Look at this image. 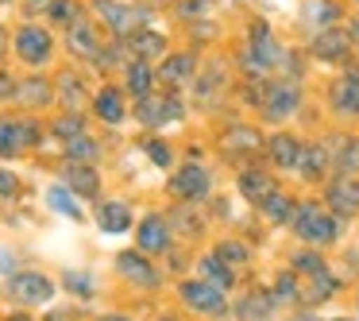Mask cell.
<instances>
[{"mask_svg":"<svg viewBox=\"0 0 359 321\" xmlns=\"http://www.w3.org/2000/svg\"><path fill=\"white\" fill-rule=\"evenodd\" d=\"M62 282H66V287H70L78 298H93V279H89L86 271H66Z\"/></svg>","mask_w":359,"mask_h":321,"instance_id":"42","label":"cell"},{"mask_svg":"<svg viewBox=\"0 0 359 321\" xmlns=\"http://www.w3.org/2000/svg\"><path fill=\"white\" fill-rule=\"evenodd\" d=\"M236 190H240V197L243 202H251V205H263L266 197L278 190V178L274 174H266L263 166H248V171H240L236 174Z\"/></svg>","mask_w":359,"mask_h":321,"instance_id":"18","label":"cell"},{"mask_svg":"<svg viewBox=\"0 0 359 321\" xmlns=\"http://www.w3.org/2000/svg\"><path fill=\"white\" fill-rule=\"evenodd\" d=\"M158 321H178V317H174V313H166V317H158Z\"/></svg>","mask_w":359,"mask_h":321,"instance_id":"51","label":"cell"},{"mask_svg":"<svg viewBox=\"0 0 359 321\" xmlns=\"http://www.w3.org/2000/svg\"><path fill=\"white\" fill-rule=\"evenodd\" d=\"M302 151H305V140L294 132H274L271 140H266V151L263 155L271 159L274 171H297V163H302Z\"/></svg>","mask_w":359,"mask_h":321,"instance_id":"16","label":"cell"},{"mask_svg":"<svg viewBox=\"0 0 359 321\" xmlns=\"http://www.w3.org/2000/svg\"><path fill=\"white\" fill-rule=\"evenodd\" d=\"M97 155H101V148H97L93 136H74V140H66V159L70 163H97Z\"/></svg>","mask_w":359,"mask_h":321,"instance_id":"37","label":"cell"},{"mask_svg":"<svg viewBox=\"0 0 359 321\" xmlns=\"http://www.w3.org/2000/svg\"><path fill=\"white\" fill-rule=\"evenodd\" d=\"M255 209L263 213L266 225H290V217H294V209H297V197H290V194H282V190H274V194L266 197L263 205H255Z\"/></svg>","mask_w":359,"mask_h":321,"instance_id":"28","label":"cell"},{"mask_svg":"<svg viewBox=\"0 0 359 321\" xmlns=\"http://www.w3.org/2000/svg\"><path fill=\"white\" fill-rule=\"evenodd\" d=\"M97 225H101V232H128L132 228V209H128V202H101V209H97Z\"/></svg>","mask_w":359,"mask_h":321,"instance_id":"26","label":"cell"},{"mask_svg":"<svg viewBox=\"0 0 359 321\" xmlns=\"http://www.w3.org/2000/svg\"><path fill=\"white\" fill-rule=\"evenodd\" d=\"M97 321H135V317H128V313H101Z\"/></svg>","mask_w":359,"mask_h":321,"instance_id":"45","label":"cell"},{"mask_svg":"<svg viewBox=\"0 0 359 321\" xmlns=\"http://www.w3.org/2000/svg\"><path fill=\"white\" fill-rule=\"evenodd\" d=\"M50 132H55L58 140L66 143V140H74V136H81V132H86V117H81L78 109H70V112H62V117H58L55 124H50Z\"/></svg>","mask_w":359,"mask_h":321,"instance_id":"38","label":"cell"},{"mask_svg":"<svg viewBox=\"0 0 359 321\" xmlns=\"http://www.w3.org/2000/svg\"><path fill=\"white\" fill-rule=\"evenodd\" d=\"M97 16H104V27L120 39H132L135 32L147 27V8L135 4H116V0H97Z\"/></svg>","mask_w":359,"mask_h":321,"instance_id":"7","label":"cell"},{"mask_svg":"<svg viewBox=\"0 0 359 321\" xmlns=\"http://www.w3.org/2000/svg\"><path fill=\"white\" fill-rule=\"evenodd\" d=\"M93 112H97V120H104V124H120V120L128 117L124 89H116V86H104L101 93L93 97Z\"/></svg>","mask_w":359,"mask_h":321,"instance_id":"23","label":"cell"},{"mask_svg":"<svg viewBox=\"0 0 359 321\" xmlns=\"http://www.w3.org/2000/svg\"><path fill=\"white\" fill-rule=\"evenodd\" d=\"M325 205L340 221L359 217V174H332L325 182Z\"/></svg>","mask_w":359,"mask_h":321,"instance_id":"9","label":"cell"},{"mask_svg":"<svg viewBox=\"0 0 359 321\" xmlns=\"http://www.w3.org/2000/svg\"><path fill=\"white\" fill-rule=\"evenodd\" d=\"M282 58H286V47H282L278 35L271 32V24H266V20H251L248 43H243V51H240V66L251 78H271L282 66Z\"/></svg>","mask_w":359,"mask_h":321,"instance_id":"2","label":"cell"},{"mask_svg":"<svg viewBox=\"0 0 359 321\" xmlns=\"http://www.w3.org/2000/svg\"><path fill=\"white\" fill-rule=\"evenodd\" d=\"M8 294L20 306H47L55 298V282L43 271H12L8 275Z\"/></svg>","mask_w":359,"mask_h":321,"instance_id":"11","label":"cell"},{"mask_svg":"<svg viewBox=\"0 0 359 321\" xmlns=\"http://www.w3.org/2000/svg\"><path fill=\"white\" fill-rule=\"evenodd\" d=\"M166 190H170V197H178V202H205L209 190H212V174H209V166H201V163H186L166 178Z\"/></svg>","mask_w":359,"mask_h":321,"instance_id":"5","label":"cell"},{"mask_svg":"<svg viewBox=\"0 0 359 321\" xmlns=\"http://www.w3.org/2000/svg\"><path fill=\"white\" fill-rule=\"evenodd\" d=\"M12 51H16L20 63H27V66H43L50 55H55V39H50L47 27H39V24H24V27L16 32V39H12Z\"/></svg>","mask_w":359,"mask_h":321,"instance_id":"10","label":"cell"},{"mask_svg":"<svg viewBox=\"0 0 359 321\" xmlns=\"http://www.w3.org/2000/svg\"><path fill=\"white\" fill-rule=\"evenodd\" d=\"M132 55L135 58H166V39L158 32H147V27H143V32H135L132 35Z\"/></svg>","mask_w":359,"mask_h":321,"instance_id":"33","label":"cell"},{"mask_svg":"<svg viewBox=\"0 0 359 321\" xmlns=\"http://www.w3.org/2000/svg\"><path fill=\"white\" fill-rule=\"evenodd\" d=\"M274 306L278 302H274L271 290H251V294H243L232 302V313H236V321H271Z\"/></svg>","mask_w":359,"mask_h":321,"instance_id":"19","label":"cell"},{"mask_svg":"<svg viewBox=\"0 0 359 321\" xmlns=\"http://www.w3.org/2000/svg\"><path fill=\"white\" fill-rule=\"evenodd\" d=\"M178 294H182V306L194 310L197 317L217 321V317H224V313H232V298H228V290L217 287V282H209V279H201V275L182 282Z\"/></svg>","mask_w":359,"mask_h":321,"instance_id":"3","label":"cell"},{"mask_svg":"<svg viewBox=\"0 0 359 321\" xmlns=\"http://www.w3.org/2000/svg\"><path fill=\"white\" fill-rule=\"evenodd\" d=\"M143 151H147V155H151V163H155V166H163V171L174 163V148H170L166 140H143Z\"/></svg>","mask_w":359,"mask_h":321,"instance_id":"41","label":"cell"},{"mask_svg":"<svg viewBox=\"0 0 359 321\" xmlns=\"http://www.w3.org/2000/svg\"><path fill=\"white\" fill-rule=\"evenodd\" d=\"M220 143H224V155H228V159H255V155H263V151H266V136L259 132L255 124H236V128H228Z\"/></svg>","mask_w":359,"mask_h":321,"instance_id":"15","label":"cell"},{"mask_svg":"<svg viewBox=\"0 0 359 321\" xmlns=\"http://www.w3.org/2000/svg\"><path fill=\"white\" fill-rule=\"evenodd\" d=\"M212 251H217V256L224 259L228 267H236V271L251 263V248H248V244L240 240V236H228V240H220V244H217V248H212Z\"/></svg>","mask_w":359,"mask_h":321,"instance_id":"36","label":"cell"},{"mask_svg":"<svg viewBox=\"0 0 359 321\" xmlns=\"http://www.w3.org/2000/svg\"><path fill=\"white\" fill-rule=\"evenodd\" d=\"M309 16H313V24L325 32V27H332L336 20H340V4H332V0H317V4L309 8Z\"/></svg>","mask_w":359,"mask_h":321,"instance_id":"40","label":"cell"},{"mask_svg":"<svg viewBox=\"0 0 359 321\" xmlns=\"http://www.w3.org/2000/svg\"><path fill=\"white\" fill-rule=\"evenodd\" d=\"M4 4H8V0H4Z\"/></svg>","mask_w":359,"mask_h":321,"instance_id":"52","label":"cell"},{"mask_svg":"<svg viewBox=\"0 0 359 321\" xmlns=\"http://www.w3.org/2000/svg\"><path fill=\"white\" fill-rule=\"evenodd\" d=\"M66 186L81 197H97L101 194V178H97L93 163H70L66 166Z\"/></svg>","mask_w":359,"mask_h":321,"instance_id":"25","label":"cell"},{"mask_svg":"<svg viewBox=\"0 0 359 321\" xmlns=\"http://www.w3.org/2000/svg\"><path fill=\"white\" fill-rule=\"evenodd\" d=\"M16 97H20V105H27V109H43V105H50L55 89H50L47 78H24L16 86Z\"/></svg>","mask_w":359,"mask_h":321,"instance_id":"30","label":"cell"},{"mask_svg":"<svg viewBox=\"0 0 359 321\" xmlns=\"http://www.w3.org/2000/svg\"><path fill=\"white\" fill-rule=\"evenodd\" d=\"M27 4H32V8H39V4H43V8H50V0H27Z\"/></svg>","mask_w":359,"mask_h":321,"instance_id":"49","label":"cell"},{"mask_svg":"<svg viewBox=\"0 0 359 321\" xmlns=\"http://www.w3.org/2000/svg\"><path fill=\"white\" fill-rule=\"evenodd\" d=\"M124 78H128V93H132L135 101L147 97V93H155V70H151L147 58H132L128 70H124Z\"/></svg>","mask_w":359,"mask_h":321,"instance_id":"27","label":"cell"},{"mask_svg":"<svg viewBox=\"0 0 359 321\" xmlns=\"http://www.w3.org/2000/svg\"><path fill=\"white\" fill-rule=\"evenodd\" d=\"M271 294L278 306H302V275L294 271V267H286V271L274 275L271 282Z\"/></svg>","mask_w":359,"mask_h":321,"instance_id":"29","label":"cell"},{"mask_svg":"<svg viewBox=\"0 0 359 321\" xmlns=\"http://www.w3.org/2000/svg\"><path fill=\"white\" fill-rule=\"evenodd\" d=\"M332 171L336 174H359V140L348 136L344 143L332 148Z\"/></svg>","mask_w":359,"mask_h":321,"instance_id":"34","label":"cell"},{"mask_svg":"<svg viewBox=\"0 0 359 321\" xmlns=\"http://www.w3.org/2000/svg\"><path fill=\"white\" fill-rule=\"evenodd\" d=\"M186 117V105L178 101L174 93H147L135 101V120L147 128H166L174 124V120Z\"/></svg>","mask_w":359,"mask_h":321,"instance_id":"6","label":"cell"},{"mask_svg":"<svg viewBox=\"0 0 359 321\" xmlns=\"http://www.w3.org/2000/svg\"><path fill=\"white\" fill-rule=\"evenodd\" d=\"M24 151V128L20 117H0V159H12Z\"/></svg>","mask_w":359,"mask_h":321,"instance_id":"32","label":"cell"},{"mask_svg":"<svg viewBox=\"0 0 359 321\" xmlns=\"http://www.w3.org/2000/svg\"><path fill=\"white\" fill-rule=\"evenodd\" d=\"M66 43H70V55L78 58H89V63H97V55H101V35H97V27L89 24V20H78V24L66 27Z\"/></svg>","mask_w":359,"mask_h":321,"instance_id":"20","label":"cell"},{"mask_svg":"<svg viewBox=\"0 0 359 321\" xmlns=\"http://www.w3.org/2000/svg\"><path fill=\"white\" fill-rule=\"evenodd\" d=\"M47 20H55V24L70 27L81 20V8L74 4V0H50V8H47Z\"/></svg>","mask_w":359,"mask_h":321,"instance_id":"39","label":"cell"},{"mask_svg":"<svg viewBox=\"0 0 359 321\" xmlns=\"http://www.w3.org/2000/svg\"><path fill=\"white\" fill-rule=\"evenodd\" d=\"M328 105L340 120H359V66H348L328 89Z\"/></svg>","mask_w":359,"mask_h":321,"instance_id":"13","label":"cell"},{"mask_svg":"<svg viewBox=\"0 0 359 321\" xmlns=\"http://www.w3.org/2000/svg\"><path fill=\"white\" fill-rule=\"evenodd\" d=\"M336 290H340V279L332 275V267H325V271H317V275H309V279H305L302 306H320V302H328Z\"/></svg>","mask_w":359,"mask_h":321,"instance_id":"22","label":"cell"},{"mask_svg":"<svg viewBox=\"0 0 359 321\" xmlns=\"http://www.w3.org/2000/svg\"><path fill=\"white\" fill-rule=\"evenodd\" d=\"M20 190V182H16V174H8V171H0V197H12Z\"/></svg>","mask_w":359,"mask_h":321,"instance_id":"44","label":"cell"},{"mask_svg":"<svg viewBox=\"0 0 359 321\" xmlns=\"http://www.w3.org/2000/svg\"><path fill=\"white\" fill-rule=\"evenodd\" d=\"M355 302H359V298H355Z\"/></svg>","mask_w":359,"mask_h":321,"instance_id":"53","label":"cell"},{"mask_svg":"<svg viewBox=\"0 0 359 321\" xmlns=\"http://www.w3.org/2000/svg\"><path fill=\"white\" fill-rule=\"evenodd\" d=\"M351 51H355V39H351V32H344L340 24L317 32V39L309 43V55L317 58V63H328V66L351 63Z\"/></svg>","mask_w":359,"mask_h":321,"instance_id":"8","label":"cell"},{"mask_svg":"<svg viewBox=\"0 0 359 321\" xmlns=\"http://www.w3.org/2000/svg\"><path fill=\"white\" fill-rule=\"evenodd\" d=\"M4 321H32L27 313H12V317H4Z\"/></svg>","mask_w":359,"mask_h":321,"instance_id":"50","label":"cell"},{"mask_svg":"<svg viewBox=\"0 0 359 321\" xmlns=\"http://www.w3.org/2000/svg\"><path fill=\"white\" fill-rule=\"evenodd\" d=\"M290 232H294L297 244H305V248L325 251L340 240V217H336L325 202H317V197H302L294 217H290Z\"/></svg>","mask_w":359,"mask_h":321,"instance_id":"1","label":"cell"},{"mask_svg":"<svg viewBox=\"0 0 359 321\" xmlns=\"http://www.w3.org/2000/svg\"><path fill=\"white\" fill-rule=\"evenodd\" d=\"M81 97H86V89L78 86V78H70V74H66V78H62V101L70 105V109H78Z\"/></svg>","mask_w":359,"mask_h":321,"instance_id":"43","label":"cell"},{"mask_svg":"<svg viewBox=\"0 0 359 321\" xmlns=\"http://www.w3.org/2000/svg\"><path fill=\"white\" fill-rule=\"evenodd\" d=\"M286 321H320V317H313V313H294V317H286Z\"/></svg>","mask_w":359,"mask_h":321,"instance_id":"46","label":"cell"},{"mask_svg":"<svg viewBox=\"0 0 359 321\" xmlns=\"http://www.w3.org/2000/svg\"><path fill=\"white\" fill-rule=\"evenodd\" d=\"M197 275H201V279H209V282H217V287H224V290H232L236 279H240V275H236V267H228L217 251H205V256L197 259Z\"/></svg>","mask_w":359,"mask_h":321,"instance_id":"24","label":"cell"},{"mask_svg":"<svg viewBox=\"0 0 359 321\" xmlns=\"http://www.w3.org/2000/svg\"><path fill=\"white\" fill-rule=\"evenodd\" d=\"M302 109V86L294 78H271L266 81V93L259 101V117L266 124H286L290 117H297Z\"/></svg>","mask_w":359,"mask_h":321,"instance_id":"4","label":"cell"},{"mask_svg":"<svg viewBox=\"0 0 359 321\" xmlns=\"http://www.w3.org/2000/svg\"><path fill=\"white\" fill-rule=\"evenodd\" d=\"M290 267H294L302 279H309V275L325 271L328 259H325V251H320V248H305V244H302V251H294V256H290Z\"/></svg>","mask_w":359,"mask_h":321,"instance_id":"35","label":"cell"},{"mask_svg":"<svg viewBox=\"0 0 359 321\" xmlns=\"http://www.w3.org/2000/svg\"><path fill=\"white\" fill-rule=\"evenodd\" d=\"M4 51H8V32L0 27V55H4Z\"/></svg>","mask_w":359,"mask_h":321,"instance_id":"47","label":"cell"},{"mask_svg":"<svg viewBox=\"0 0 359 321\" xmlns=\"http://www.w3.org/2000/svg\"><path fill=\"white\" fill-rule=\"evenodd\" d=\"M332 148L328 143H313L305 140V151H302V163H297V174H302L305 182H320L325 186L328 178H332Z\"/></svg>","mask_w":359,"mask_h":321,"instance_id":"17","label":"cell"},{"mask_svg":"<svg viewBox=\"0 0 359 321\" xmlns=\"http://www.w3.org/2000/svg\"><path fill=\"white\" fill-rule=\"evenodd\" d=\"M174 244V225L163 213H147V217L135 225V248L147 251V256H158V251H170Z\"/></svg>","mask_w":359,"mask_h":321,"instance_id":"12","label":"cell"},{"mask_svg":"<svg viewBox=\"0 0 359 321\" xmlns=\"http://www.w3.org/2000/svg\"><path fill=\"white\" fill-rule=\"evenodd\" d=\"M47 205H50L55 213H62V217H70V221H81V217H86V213H81V205H78V194H74L66 182H62V186H50V190H47Z\"/></svg>","mask_w":359,"mask_h":321,"instance_id":"31","label":"cell"},{"mask_svg":"<svg viewBox=\"0 0 359 321\" xmlns=\"http://www.w3.org/2000/svg\"><path fill=\"white\" fill-rule=\"evenodd\" d=\"M197 51H178V55H166L163 66H158V78L166 81V86H186V81H194V70H197Z\"/></svg>","mask_w":359,"mask_h":321,"instance_id":"21","label":"cell"},{"mask_svg":"<svg viewBox=\"0 0 359 321\" xmlns=\"http://www.w3.org/2000/svg\"><path fill=\"white\" fill-rule=\"evenodd\" d=\"M351 39H355V47H359V16L351 20Z\"/></svg>","mask_w":359,"mask_h":321,"instance_id":"48","label":"cell"},{"mask_svg":"<svg viewBox=\"0 0 359 321\" xmlns=\"http://www.w3.org/2000/svg\"><path fill=\"white\" fill-rule=\"evenodd\" d=\"M116 271H120V279H128L132 287H140V290H155L158 282H163V275L155 271V263L147 259V251H120Z\"/></svg>","mask_w":359,"mask_h":321,"instance_id":"14","label":"cell"}]
</instances>
